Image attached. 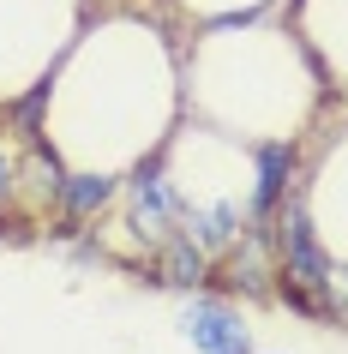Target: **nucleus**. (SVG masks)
<instances>
[{
  "instance_id": "f257e3e1",
  "label": "nucleus",
  "mask_w": 348,
  "mask_h": 354,
  "mask_svg": "<svg viewBox=\"0 0 348 354\" xmlns=\"http://www.w3.org/2000/svg\"><path fill=\"white\" fill-rule=\"evenodd\" d=\"M181 336L199 354H258L253 348V330L240 324V313H235V306H222V300H210V295H199L192 306H186Z\"/></svg>"
},
{
  "instance_id": "f03ea898",
  "label": "nucleus",
  "mask_w": 348,
  "mask_h": 354,
  "mask_svg": "<svg viewBox=\"0 0 348 354\" xmlns=\"http://www.w3.org/2000/svg\"><path fill=\"white\" fill-rule=\"evenodd\" d=\"M204 277V252H192V241L168 246V282H199Z\"/></svg>"
},
{
  "instance_id": "7ed1b4c3",
  "label": "nucleus",
  "mask_w": 348,
  "mask_h": 354,
  "mask_svg": "<svg viewBox=\"0 0 348 354\" xmlns=\"http://www.w3.org/2000/svg\"><path fill=\"white\" fill-rule=\"evenodd\" d=\"M102 198H109V180H91V174H78L73 187H66V205H73L78 216H84V210H96Z\"/></svg>"
},
{
  "instance_id": "20e7f679",
  "label": "nucleus",
  "mask_w": 348,
  "mask_h": 354,
  "mask_svg": "<svg viewBox=\"0 0 348 354\" xmlns=\"http://www.w3.org/2000/svg\"><path fill=\"white\" fill-rule=\"evenodd\" d=\"M0 192H6V162H0Z\"/></svg>"
}]
</instances>
